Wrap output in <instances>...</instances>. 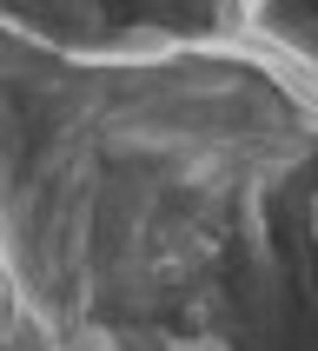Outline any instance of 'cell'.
<instances>
[{
  "label": "cell",
  "mask_w": 318,
  "mask_h": 351,
  "mask_svg": "<svg viewBox=\"0 0 318 351\" xmlns=\"http://www.w3.org/2000/svg\"><path fill=\"white\" fill-rule=\"evenodd\" d=\"M312 226H318V206H312Z\"/></svg>",
  "instance_id": "1"
}]
</instances>
